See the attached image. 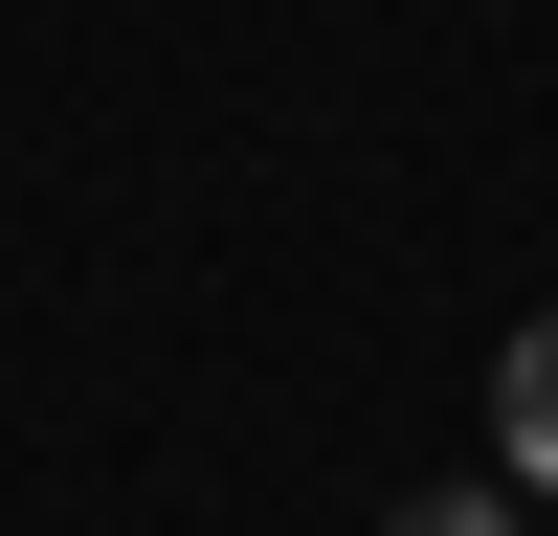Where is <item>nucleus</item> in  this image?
<instances>
[{"label":"nucleus","mask_w":558,"mask_h":536,"mask_svg":"<svg viewBox=\"0 0 558 536\" xmlns=\"http://www.w3.org/2000/svg\"><path fill=\"white\" fill-rule=\"evenodd\" d=\"M492 447L558 491V313H514V357H492Z\"/></svg>","instance_id":"nucleus-1"},{"label":"nucleus","mask_w":558,"mask_h":536,"mask_svg":"<svg viewBox=\"0 0 558 536\" xmlns=\"http://www.w3.org/2000/svg\"><path fill=\"white\" fill-rule=\"evenodd\" d=\"M425 536H492V514H425Z\"/></svg>","instance_id":"nucleus-2"}]
</instances>
